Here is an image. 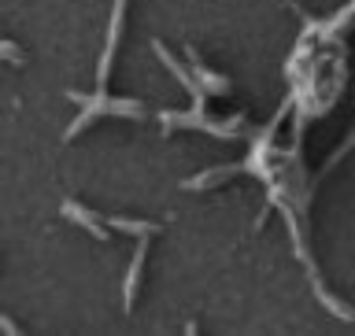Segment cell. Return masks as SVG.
<instances>
[{"instance_id": "6da1fadb", "label": "cell", "mask_w": 355, "mask_h": 336, "mask_svg": "<svg viewBox=\"0 0 355 336\" xmlns=\"http://www.w3.org/2000/svg\"><path fill=\"white\" fill-rule=\"evenodd\" d=\"M74 104H85V111L78 115V122L71 130H67V141L78 137L89 122H93L96 115H133V118H141L144 115V107L137 104V100H111V96H82V93H71Z\"/></svg>"}, {"instance_id": "7a4b0ae2", "label": "cell", "mask_w": 355, "mask_h": 336, "mask_svg": "<svg viewBox=\"0 0 355 336\" xmlns=\"http://www.w3.org/2000/svg\"><path fill=\"white\" fill-rule=\"evenodd\" d=\"M155 55H159V60H163L166 67H171V74H174V78H178V82H182V85L189 89V96H193V111H204V85H200V82H196V78H193V74H189V71H185V67H182V63H178V60H174V55H171V52H166V48H163V44H159V41H155Z\"/></svg>"}, {"instance_id": "3957f363", "label": "cell", "mask_w": 355, "mask_h": 336, "mask_svg": "<svg viewBox=\"0 0 355 336\" xmlns=\"http://www.w3.org/2000/svg\"><path fill=\"white\" fill-rule=\"evenodd\" d=\"M60 211H63V218H71V222H78L82 229H89L96 240H107V229L100 226V218L93 215V211H85L82 204H78V200H63V204H60Z\"/></svg>"}, {"instance_id": "277c9868", "label": "cell", "mask_w": 355, "mask_h": 336, "mask_svg": "<svg viewBox=\"0 0 355 336\" xmlns=\"http://www.w3.org/2000/svg\"><path fill=\"white\" fill-rule=\"evenodd\" d=\"M144 251H148V240L133 251L130 259V270H126V285H122V299H126V310L133 307V296H137V281H141V266H144Z\"/></svg>"}, {"instance_id": "5b68a950", "label": "cell", "mask_w": 355, "mask_h": 336, "mask_svg": "<svg viewBox=\"0 0 355 336\" xmlns=\"http://www.w3.org/2000/svg\"><path fill=\"white\" fill-rule=\"evenodd\" d=\"M189 60H193V74H196V82L204 85L207 93H226V89H230V78H226V74H211L207 67L196 60V55H189Z\"/></svg>"}, {"instance_id": "8992f818", "label": "cell", "mask_w": 355, "mask_h": 336, "mask_svg": "<svg viewBox=\"0 0 355 336\" xmlns=\"http://www.w3.org/2000/svg\"><path fill=\"white\" fill-rule=\"evenodd\" d=\"M107 226L119 229V233H137V237H152V233H159L155 222H133V218H119V215H107Z\"/></svg>"}, {"instance_id": "52a82bcc", "label": "cell", "mask_w": 355, "mask_h": 336, "mask_svg": "<svg viewBox=\"0 0 355 336\" xmlns=\"http://www.w3.org/2000/svg\"><path fill=\"white\" fill-rule=\"evenodd\" d=\"M230 174H237V166H215V170H204V174L189 177L185 188H207V185H215V182H222V177H230Z\"/></svg>"}, {"instance_id": "ba28073f", "label": "cell", "mask_w": 355, "mask_h": 336, "mask_svg": "<svg viewBox=\"0 0 355 336\" xmlns=\"http://www.w3.org/2000/svg\"><path fill=\"white\" fill-rule=\"evenodd\" d=\"M0 60L22 67V48H19V44H11V41H0Z\"/></svg>"}, {"instance_id": "9c48e42d", "label": "cell", "mask_w": 355, "mask_h": 336, "mask_svg": "<svg viewBox=\"0 0 355 336\" xmlns=\"http://www.w3.org/2000/svg\"><path fill=\"white\" fill-rule=\"evenodd\" d=\"M0 329H4V333H11V336L19 333V326H15V321H11V318H4V315H0Z\"/></svg>"}]
</instances>
